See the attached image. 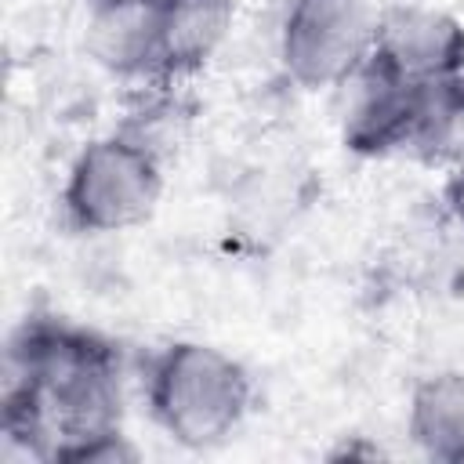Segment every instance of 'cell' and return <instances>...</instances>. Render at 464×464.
<instances>
[{"instance_id": "6da1fadb", "label": "cell", "mask_w": 464, "mask_h": 464, "mask_svg": "<svg viewBox=\"0 0 464 464\" xmlns=\"http://www.w3.org/2000/svg\"><path fill=\"white\" fill-rule=\"evenodd\" d=\"M120 355L69 319H25L4 355V435L44 460H134L123 439Z\"/></svg>"}, {"instance_id": "7a4b0ae2", "label": "cell", "mask_w": 464, "mask_h": 464, "mask_svg": "<svg viewBox=\"0 0 464 464\" xmlns=\"http://www.w3.org/2000/svg\"><path fill=\"white\" fill-rule=\"evenodd\" d=\"M254 399L250 373L207 341H170L145 366V406L156 428L188 450L225 442Z\"/></svg>"}, {"instance_id": "3957f363", "label": "cell", "mask_w": 464, "mask_h": 464, "mask_svg": "<svg viewBox=\"0 0 464 464\" xmlns=\"http://www.w3.org/2000/svg\"><path fill=\"white\" fill-rule=\"evenodd\" d=\"M352 80L355 98L344 112L341 141L355 156H435L464 130V72L406 83L359 65Z\"/></svg>"}, {"instance_id": "277c9868", "label": "cell", "mask_w": 464, "mask_h": 464, "mask_svg": "<svg viewBox=\"0 0 464 464\" xmlns=\"http://www.w3.org/2000/svg\"><path fill=\"white\" fill-rule=\"evenodd\" d=\"M163 196V156L134 130L87 141L69 163L62 214L76 232L109 236L152 218Z\"/></svg>"}, {"instance_id": "5b68a950", "label": "cell", "mask_w": 464, "mask_h": 464, "mask_svg": "<svg viewBox=\"0 0 464 464\" xmlns=\"http://www.w3.org/2000/svg\"><path fill=\"white\" fill-rule=\"evenodd\" d=\"M373 18L370 0H283V72L304 91L348 83L370 54Z\"/></svg>"}, {"instance_id": "8992f818", "label": "cell", "mask_w": 464, "mask_h": 464, "mask_svg": "<svg viewBox=\"0 0 464 464\" xmlns=\"http://www.w3.org/2000/svg\"><path fill=\"white\" fill-rule=\"evenodd\" d=\"M366 69L406 80L431 83L464 72V25L439 7L395 4L373 18Z\"/></svg>"}, {"instance_id": "52a82bcc", "label": "cell", "mask_w": 464, "mask_h": 464, "mask_svg": "<svg viewBox=\"0 0 464 464\" xmlns=\"http://www.w3.org/2000/svg\"><path fill=\"white\" fill-rule=\"evenodd\" d=\"M232 0H152V80L199 72L232 29Z\"/></svg>"}, {"instance_id": "ba28073f", "label": "cell", "mask_w": 464, "mask_h": 464, "mask_svg": "<svg viewBox=\"0 0 464 464\" xmlns=\"http://www.w3.org/2000/svg\"><path fill=\"white\" fill-rule=\"evenodd\" d=\"M413 446L446 464H464V373L439 370L417 381L406 410Z\"/></svg>"}, {"instance_id": "9c48e42d", "label": "cell", "mask_w": 464, "mask_h": 464, "mask_svg": "<svg viewBox=\"0 0 464 464\" xmlns=\"http://www.w3.org/2000/svg\"><path fill=\"white\" fill-rule=\"evenodd\" d=\"M442 207L450 214V221L464 232V149L457 152L450 174H446V185H442Z\"/></svg>"}]
</instances>
